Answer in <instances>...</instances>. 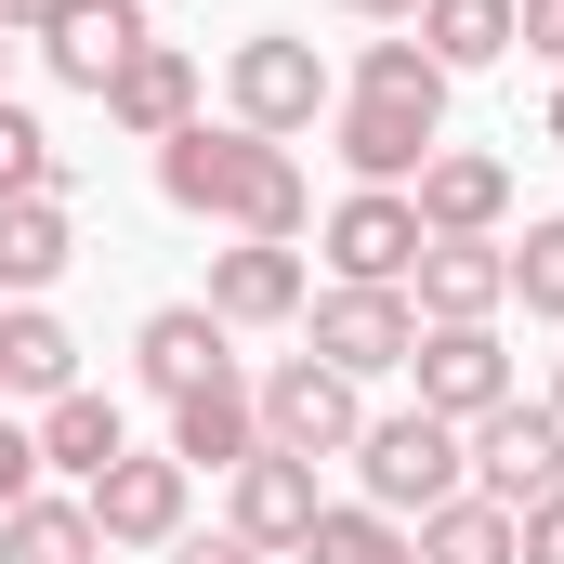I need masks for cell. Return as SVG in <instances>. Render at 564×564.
<instances>
[{"label": "cell", "instance_id": "cell-1", "mask_svg": "<svg viewBox=\"0 0 564 564\" xmlns=\"http://www.w3.org/2000/svg\"><path fill=\"white\" fill-rule=\"evenodd\" d=\"M158 197L171 210H197V224H224V237H302L315 224V184H302V158L263 132H210V119H184V132L158 144Z\"/></svg>", "mask_w": 564, "mask_h": 564}, {"label": "cell", "instance_id": "cell-2", "mask_svg": "<svg viewBox=\"0 0 564 564\" xmlns=\"http://www.w3.org/2000/svg\"><path fill=\"white\" fill-rule=\"evenodd\" d=\"M355 486H368V512L421 525V512H446V499L473 486V433L433 421V408H394V421L355 433Z\"/></svg>", "mask_w": 564, "mask_h": 564}, {"label": "cell", "instance_id": "cell-3", "mask_svg": "<svg viewBox=\"0 0 564 564\" xmlns=\"http://www.w3.org/2000/svg\"><path fill=\"white\" fill-rule=\"evenodd\" d=\"M224 106H237V132H263V144L315 132V119H328V53L289 40V26H250V40L224 53Z\"/></svg>", "mask_w": 564, "mask_h": 564}, {"label": "cell", "instance_id": "cell-4", "mask_svg": "<svg viewBox=\"0 0 564 564\" xmlns=\"http://www.w3.org/2000/svg\"><path fill=\"white\" fill-rule=\"evenodd\" d=\"M355 394H368V381H341L328 355H289V368L250 381V408H263V446H276V459H355V433H368Z\"/></svg>", "mask_w": 564, "mask_h": 564}, {"label": "cell", "instance_id": "cell-5", "mask_svg": "<svg viewBox=\"0 0 564 564\" xmlns=\"http://www.w3.org/2000/svg\"><path fill=\"white\" fill-rule=\"evenodd\" d=\"M421 210H408V184H355L341 210H328V276L341 289H408V263H421Z\"/></svg>", "mask_w": 564, "mask_h": 564}, {"label": "cell", "instance_id": "cell-6", "mask_svg": "<svg viewBox=\"0 0 564 564\" xmlns=\"http://www.w3.org/2000/svg\"><path fill=\"white\" fill-rule=\"evenodd\" d=\"M184 486H197V473H184V459H171V446H158V459H106V473H93V539H106V552H171V539H184Z\"/></svg>", "mask_w": 564, "mask_h": 564}, {"label": "cell", "instance_id": "cell-7", "mask_svg": "<svg viewBox=\"0 0 564 564\" xmlns=\"http://www.w3.org/2000/svg\"><path fill=\"white\" fill-rule=\"evenodd\" d=\"M564 486V421L552 408H486L473 421V499H499V512H525V499H552Z\"/></svg>", "mask_w": 564, "mask_h": 564}, {"label": "cell", "instance_id": "cell-8", "mask_svg": "<svg viewBox=\"0 0 564 564\" xmlns=\"http://www.w3.org/2000/svg\"><path fill=\"white\" fill-rule=\"evenodd\" d=\"M408 302H421V328H499V302H512V237H433L421 263H408Z\"/></svg>", "mask_w": 564, "mask_h": 564}, {"label": "cell", "instance_id": "cell-9", "mask_svg": "<svg viewBox=\"0 0 564 564\" xmlns=\"http://www.w3.org/2000/svg\"><path fill=\"white\" fill-rule=\"evenodd\" d=\"M315 355H328L341 381H381V368L421 355V302H408V289H328V302H315Z\"/></svg>", "mask_w": 564, "mask_h": 564}, {"label": "cell", "instance_id": "cell-10", "mask_svg": "<svg viewBox=\"0 0 564 564\" xmlns=\"http://www.w3.org/2000/svg\"><path fill=\"white\" fill-rule=\"evenodd\" d=\"M408 381H421L433 421H486V408H512V355H499V328H421V355H408Z\"/></svg>", "mask_w": 564, "mask_h": 564}, {"label": "cell", "instance_id": "cell-11", "mask_svg": "<svg viewBox=\"0 0 564 564\" xmlns=\"http://www.w3.org/2000/svg\"><path fill=\"white\" fill-rule=\"evenodd\" d=\"M132 53H144V0H53V26H40V66L66 93H106Z\"/></svg>", "mask_w": 564, "mask_h": 564}, {"label": "cell", "instance_id": "cell-12", "mask_svg": "<svg viewBox=\"0 0 564 564\" xmlns=\"http://www.w3.org/2000/svg\"><path fill=\"white\" fill-rule=\"evenodd\" d=\"M408 210H421V237H499L512 224V171L473 158V144H433L421 184H408Z\"/></svg>", "mask_w": 564, "mask_h": 564}, {"label": "cell", "instance_id": "cell-13", "mask_svg": "<svg viewBox=\"0 0 564 564\" xmlns=\"http://www.w3.org/2000/svg\"><path fill=\"white\" fill-rule=\"evenodd\" d=\"M315 512H328V499H315V459H276V446H250V459H237L224 525H237L250 552H302V539H315Z\"/></svg>", "mask_w": 564, "mask_h": 564}, {"label": "cell", "instance_id": "cell-14", "mask_svg": "<svg viewBox=\"0 0 564 564\" xmlns=\"http://www.w3.org/2000/svg\"><path fill=\"white\" fill-rule=\"evenodd\" d=\"M328 144H341V171H355V184H421V158L446 144V119H421V106H381V93H355V106L328 119Z\"/></svg>", "mask_w": 564, "mask_h": 564}, {"label": "cell", "instance_id": "cell-15", "mask_svg": "<svg viewBox=\"0 0 564 564\" xmlns=\"http://www.w3.org/2000/svg\"><path fill=\"white\" fill-rule=\"evenodd\" d=\"M210 315H224V328H289V315H302V250H289V237L210 250Z\"/></svg>", "mask_w": 564, "mask_h": 564}, {"label": "cell", "instance_id": "cell-16", "mask_svg": "<svg viewBox=\"0 0 564 564\" xmlns=\"http://www.w3.org/2000/svg\"><path fill=\"white\" fill-rule=\"evenodd\" d=\"M106 119H119L132 144H171L184 119H197V53H184V40H144L132 66L106 79Z\"/></svg>", "mask_w": 564, "mask_h": 564}, {"label": "cell", "instance_id": "cell-17", "mask_svg": "<svg viewBox=\"0 0 564 564\" xmlns=\"http://www.w3.org/2000/svg\"><path fill=\"white\" fill-rule=\"evenodd\" d=\"M263 446V408H250V381L224 368V381H197V394H171V459L184 473H237Z\"/></svg>", "mask_w": 564, "mask_h": 564}, {"label": "cell", "instance_id": "cell-18", "mask_svg": "<svg viewBox=\"0 0 564 564\" xmlns=\"http://www.w3.org/2000/svg\"><path fill=\"white\" fill-rule=\"evenodd\" d=\"M66 263H79V224H66V197H0V302H40Z\"/></svg>", "mask_w": 564, "mask_h": 564}, {"label": "cell", "instance_id": "cell-19", "mask_svg": "<svg viewBox=\"0 0 564 564\" xmlns=\"http://www.w3.org/2000/svg\"><path fill=\"white\" fill-rule=\"evenodd\" d=\"M106 459H132V408H119V394H93V381H79V394H53V408H40V473H79V486H93Z\"/></svg>", "mask_w": 564, "mask_h": 564}, {"label": "cell", "instance_id": "cell-20", "mask_svg": "<svg viewBox=\"0 0 564 564\" xmlns=\"http://www.w3.org/2000/svg\"><path fill=\"white\" fill-rule=\"evenodd\" d=\"M0 394H79V341H66V315L53 302H0Z\"/></svg>", "mask_w": 564, "mask_h": 564}, {"label": "cell", "instance_id": "cell-21", "mask_svg": "<svg viewBox=\"0 0 564 564\" xmlns=\"http://www.w3.org/2000/svg\"><path fill=\"white\" fill-rule=\"evenodd\" d=\"M132 355H144V381H158V394H197V381H224V368H237V355H224V315H210V302H158Z\"/></svg>", "mask_w": 564, "mask_h": 564}, {"label": "cell", "instance_id": "cell-22", "mask_svg": "<svg viewBox=\"0 0 564 564\" xmlns=\"http://www.w3.org/2000/svg\"><path fill=\"white\" fill-rule=\"evenodd\" d=\"M408 40H421L446 79H473V66H499V53H512V0H421V13H408Z\"/></svg>", "mask_w": 564, "mask_h": 564}, {"label": "cell", "instance_id": "cell-23", "mask_svg": "<svg viewBox=\"0 0 564 564\" xmlns=\"http://www.w3.org/2000/svg\"><path fill=\"white\" fill-rule=\"evenodd\" d=\"M0 564H106L93 499H13V512H0Z\"/></svg>", "mask_w": 564, "mask_h": 564}, {"label": "cell", "instance_id": "cell-24", "mask_svg": "<svg viewBox=\"0 0 564 564\" xmlns=\"http://www.w3.org/2000/svg\"><path fill=\"white\" fill-rule=\"evenodd\" d=\"M302 564H421V539H408L394 512H368V499H328L315 539H302Z\"/></svg>", "mask_w": 564, "mask_h": 564}, {"label": "cell", "instance_id": "cell-25", "mask_svg": "<svg viewBox=\"0 0 564 564\" xmlns=\"http://www.w3.org/2000/svg\"><path fill=\"white\" fill-rule=\"evenodd\" d=\"M408 539H421V564H512V512L459 486V499H446V512H421Z\"/></svg>", "mask_w": 564, "mask_h": 564}, {"label": "cell", "instance_id": "cell-26", "mask_svg": "<svg viewBox=\"0 0 564 564\" xmlns=\"http://www.w3.org/2000/svg\"><path fill=\"white\" fill-rule=\"evenodd\" d=\"M355 93H381V106H421V119H446V66H433L421 40H368V53H355Z\"/></svg>", "mask_w": 564, "mask_h": 564}, {"label": "cell", "instance_id": "cell-27", "mask_svg": "<svg viewBox=\"0 0 564 564\" xmlns=\"http://www.w3.org/2000/svg\"><path fill=\"white\" fill-rule=\"evenodd\" d=\"M0 197H66V144L40 132L26 106H0Z\"/></svg>", "mask_w": 564, "mask_h": 564}, {"label": "cell", "instance_id": "cell-28", "mask_svg": "<svg viewBox=\"0 0 564 564\" xmlns=\"http://www.w3.org/2000/svg\"><path fill=\"white\" fill-rule=\"evenodd\" d=\"M512 302H525V315H564V210L512 237Z\"/></svg>", "mask_w": 564, "mask_h": 564}, {"label": "cell", "instance_id": "cell-29", "mask_svg": "<svg viewBox=\"0 0 564 564\" xmlns=\"http://www.w3.org/2000/svg\"><path fill=\"white\" fill-rule=\"evenodd\" d=\"M512 564H564V486H552V499H525V512H512Z\"/></svg>", "mask_w": 564, "mask_h": 564}, {"label": "cell", "instance_id": "cell-30", "mask_svg": "<svg viewBox=\"0 0 564 564\" xmlns=\"http://www.w3.org/2000/svg\"><path fill=\"white\" fill-rule=\"evenodd\" d=\"M13 499H40V433L0 408V512H13Z\"/></svg>", "mask_w": 564, "mask_h": 564}, {"label": "cell", "instance_id": "cell-31", "mask_svg": "<svg viewBox=\"0 0 564 564\" xmlns=\"http://www.w3.org/2000/svg\"><path fill=\"white\" fill-rule=\"evenodd\" d=\"M512 53H539V66H564V0H512Z\"/></svg>", "mask_w": 564, "mask_h": 564}, {"label": "cell", "instance_id": "cell-32", "mask_svg": "<svg viewBox=\"0 0 564 564\" xmlns=\"http://www.w3.org/2000/svg\"><path fill=\"white\" fill-rule=\"evenodd\" d=\"M184 564H276V552H250V539L224 525V539H184Z\"/></svg>", "mask_w": 564, "mask_h": 564}, {"label": "cell", "instance_id": "cell-33", "mask_svg": "<svg viewBox=\"0 0 564 564\" xmlns=\"http://www.w3.org/2000/svg\"><path fill=\"white\" fill-rule=\"evenodd\" d=\"M53 26V0H0V40H40Z\"/></svg>", "mask_w": 564, "mask_h": 564}, {"label": "cell", "instance_id": "cell-34", "mask_svg": "<svg viewBox=\"0 0 564 564\" xmlns=\"http://www.w3.org/2000/svg\"><path fill=\"white\" fill-rule=\"evenodd\" d=\"M341 13H355V26H408L421 0H341Z\"/></svg>", "mask_w": 564, "mask_h": 564}, {"label": "cell", "instance_id": "cell-35", "mask_svg": "<svg viewBox=\"0 0 564 564\" xmlns=\"http://www.w3.org/2000/svg\"><path fill=\"white\" fill-rule=\"evenodd\" d=\"M539 408H552V421H564V355H552V394H539Z\"/></svg>", "mask_w": 564, "mask_h": 564}, {"label": "cell", "instance_id": "cell-36", "mask_svg": "<svg viewBox=\"0 0 564 564\" xmlns=\"http://www.w3.org/2000/svg\"><path fill=\"white\" fill-rule=\"evenodd\" d=\"M0 106H13V40H0Z\"/></svg>", "mask_w": 564, "mask_h": 564}, {"label": "cell", "instance_id": "cell-37", "mask_svg": "<svg viewBox=\"0 0 564 564\" xmlns=\"http://www.w3.org/2000/svg\"><path fill=\"white\" fill-rule=\"evenodd\" d=\"M552 144H564V93H552Z\"/></svg>", "mask_w": 564, "mask_h": 564}, {"label": "cell", "instance_id": "cell-38", "mask_svg": "<svg viewBox=\"0 0 564 564\" xmlns=\"http://www.w3.org/2000/svg\"><path fill=\"white\" fill-rule=\"evenodd\" d=\"M0 408H13V394H0Z\"/></svg>", "mask_w": 564, "mask_h": 564}]
</instances>
